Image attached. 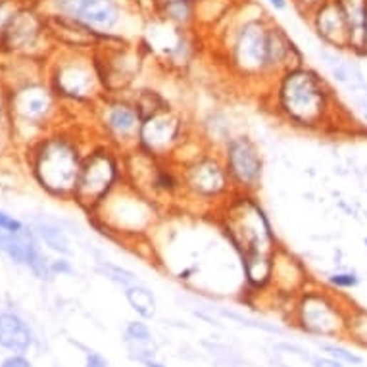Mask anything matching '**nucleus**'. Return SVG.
Here are the masks:
<instances>
[{
	"label": "nucleus",
	"instance_id": "7c9ffc66",
	"mask_svg": "<svg viewBox=\"0 0 367 367\" xmlns=\"http://www.w3.org/2000/svg\"><path fill=\"white\" fill-rule=\"evenodd\" d=\"M125 336H127V342H129V344H133L135 350H139L140 354H145V360H148V358L153 356L150 352H148V346L154 342V335H153V331H150V327H148L145 321L135 319V321L127 323Z\"/></svg>",
	"mask_w": 367,
	"mask_h": 367
},
{
	"label": "nucleus",
	"instance_id": "6ab92c4d",
	"mask_svg": "<svg viewBox=\"0 0 367 367\" xmlns=\"http://www.w3.org/2000/svg\"><path fill=\"white\" fill-rule=\"evenodd\" d=\"M45 29L46 24H43L35 14L29 10H19V12H14L8 26L4 27L2 38L12 51H27L35 46L41 37V31Z\"/></svg>",
	"mask_w": 367,
	"mask_h": 367
},
{
	"label": "nucleus",
	"instance_id": "dca6fc26",
	"mask_svg": "<svg viewBox=\"0 0 367 367\" xmlns=\"http://www.w3.org/2000/svg\"><path fill=\"white\" fill-rule=\"evenodd\" d=\"M12 114L26 125L45 123L54 112V91L41 83H26L12 95Z\"/></svg>",
	"mask_w": 367,
	"mask_h": 367
},
{
	"label": "nucleus",
	"instance_id": "f257e3e1",
	"mask_svg": "<svg viewBox=\"0 0 367 367\" xmlns=\"http://www.w3.org/2000/svg\"><path fill=\"white\" fill-rule=\"evenodd\" d=\"M264 104L279 121L300 131L319 133L346 123L329 81L306 63L275 77L264 91Z\"/></svg>",
	"mask_w": 367,
	"mask_h": 367
},
{
	"label": "nucleus",
	"instance_id": "9d476101",
	"mask_svg": "<svg viewBox=\"0 0 367 367\" xmlns=\"http://www.w3.org/2000/svg\"><path fill=\"white\" fill-rule=\"evenodd\" d=\"M146 52L140 41L100 46L91 52L104 95H127L135 89V83L145 71Z\"/></svg>",
	"mask_w": 367,
	"mask_h": 367
},
{
	"label": "nucleus",
	"instance_id": "bb28decb",
	"mask_svg": "<svg viewBox=\"0 0 367 367\" xmlns=\"http://www.w3.org/2000/svg\"><path fill=\"white\" fill-rule=\"evenodd\" d=\"M331 79L342 89H348L350 93L367 89L366 76L361 71L360 63L352 60V58H341L338 63H335L331 68Z\"/></svg>",
	"mask_w": 367,
	"mask_h": 367
},
{
	"label": "nucleus",
	"instance_id": "c756f323",
	"mask_svg": "<svg viewBox=\"0 0 367 367\" xmlns=\"http://www.w3.org/2000/svg\"><path fill=\"white\" fill-rule=\"evenodd\" d=\"M96 272L100 273L102 277L110 281L112 285L120 286V289H127V286L139 283V277L137 273L127 269V267L120 266V264H114L110 260H98L96 262Z\"/></svg>",
	"mask_w": 367,
	"mask_h": 367
},
{
	"label": "nucleus",
	"instance_id": "39448f33",
	"mask_svg": "<svg viewBox=\"0 0 367 367\" xmlns=\"http://www.w3.org/2000/svg\"><path fill=\"white\" fill-rule=\"evenodd\" d=\"M127 183L125 154L104 140L85 150L73 198L83 210L95 212Z\"/></svg>",
	"mask_w": 367,
	"mask_h": 367
},
{
	"label": "nucleus",
	"instance_id": "6e6552de",
	"mask_svg": "<svg viewBox=\"0 0 367 367\" xmlns=\"http://www.w3.org/2000/svg\"><path fill=\"white\" fill-rule=\"evenodd\" d=\"M52 6L54 14L76 19L104 38H133L139 16V8L127 0H52Z\"/></svg>",
	"mask_w": 367,
	"mask_h": 367
},
{
	"label": "nucleus",
	"instance_id": "72a5a7b5",
	"mask_svg": "<svg viewBox=\"0 0 367 367\" xmlns=\"http://www.w3.org/2000/svg\"><path fill=\"white\" fill-rule=\"evenodd\" d=\"M321 350L331 358H335L336 361L344 363V366H361L363 363L361 356H358L346 346H342V344H336V342H321Z\"/></svg>",
	"mask_w": 367,
	"mask_h": 367
},
{
	"label": "nucleus",
	"instance_id": "412c9836",
	"mask_svg": "<svg viewBox=\"0 0 367 367\" xmlns=\"http://www.w3.org/2000/svg\"><path fill=\"white\" fill-rule=\"evenodd\" d=\"M0 252L8 256L14 264L29 267V264L35 260V256L41 252L37 247V234L29 227L16 234L0 231Z\"/></svg>",
	"mask_w": 367,
	"mask_h": 367
},
{
	"label": "nucleus",
	"instance_id": "f704fd0d",
	"mask_svg": "<svg viewBox=\"0 0 367 367\" xmlns=\"http://www.w3.org/2000/svg\"><path fill=\"white\" fill-rule=\"evenodd\" d=\"M360 273L358 272H335L327 275V283L336 291H352L360 285Z\"/></svg>",
	"mask_w": 367,
	"mask_h": 367
},
{
	"label": "nucleus",
	"instance_id": "09e8293b",
	"mask_svg": "<svg viewBox=\"0 0 367 367\" xmlns=\"http://www.w3.org/2000/svg\"><path fill=\"white\" fill-rule=\"evenodd\" d=\"M363 244H366V247H367V237H366V239H363Z\"/></svg>",
	"mask_w": 367,
	"mask_h": 367
},
{
	"label": "nucleus",
	"instance_id": "49530a36",
	"mask_svg": "<svg viewBox=\"0 0 367 367\" xmlns=\"http://www.w3.org/2000/svg\"><path fill=\"white\" fill-rule=\"evenodd\" d=\"M143 363H145L146 367H165L164 363H160V361L153 360V358H148V360H145V361H143Z\"/></svg>",
	"mask_w": 367,
	"mask_h": 367
},
{
	"label": "nucleus",
	"instance_id": "20e7f679",
	"mask_svg": "<svg viewBox=\"0 0 367 367\" xmlns=\"http://www.w3.org/2000/svg\"><path fill=\"white\" fill-rule=\"evenodd\" d=\"M95 225L114 241L143 239L156 225L160 204L135 189L133 185H121L100 208L91 212Z\"/></svg>",
	"mask_w": 367,
	"mask_h": 367
},
{
	"label": "nucleus",
	"instance_id": "37998d69",
	"mask_svg": "<svg viewBox=\"0 0 367 367\" xmlns=\"http://www.w3.org/2000/svg\"><path fill=\"white\" fill-rule=\"evenodd\" d=\"M266 2H267V6L277 14H285L292 4L291 0H266Z\"/></svg>",
	"mask_w": 367,
	"mask_h": 367
},
{
	"label": "nucleus",
	"instance_id": "423d86ee",
	"mask_svg": "<svg viewBox=\"0 0 367 367\" xmlns=\"http://www.w3.org/2000/svg\"><path fill=\"white\" fill-rule=\"evenodd\" d=\"M83 156L85 150L79 140L68 135L43 139L33 160V173L37 183L54 197L73 198Z\"/></svg>",
	"mask_w": 367,
	"mask_h": 367
},
{
	"label": "nucleus",
	"instance_id": "4be33fe9",
	"mask_svg": "<svg viewBox=\"0 0 367 367\" xmlns=\"http://www.w3.org/2000/svg\"><path fill=\"white\" fill-rule=\"evenodd\" d=\"M33 344V335L29 325L16 314H0V346L2 348L24 354Z\"/></svg>",
	"mask_w": 367,
	"mask_h": 367
},
{
	"label": "nucleus",
	"instance_id": "aec40b11",
	"mask_svg": "<svg viewBox=\"0 0 367 367\" xmlns=\"http://www.w3.org/2000/svg\"><path fill=\"white\" fill-rule=\"evenodd\" d=\"M242 277L250 292H266L273 286V258L275 252H248L239 256Z\"/></svg>",
	"mask_w": 367,
	"mask_h": 367
},
{
	"label": "nucleus",
	"instance_id": "1a4fd4ad",
	"mask_svg": "<svg viewBox=\"0 0 367 367\" xmlns=\"http://www.w3.org/2000/svg\"><path fill=\"white\" fill-rule=\"evenodd\" d=\"M348 302L331 291L306 286L294 298V321L300 329L314 336L336 338L346 333V317L350 310Z\"/></svg>",
	"mask_w": 367,
	"mask_h": 367
},
{
	"label": "nucleus",
	"instance_id": "c9c22d12",
	"mask_svg": "<svg viewBox=\"0 0 367 367\" xmlns=\"http://www.w3.org/2000/svg\"><path fill=\"white\" fill-rule=\"evenodd\" d=\"M26 229V225L19 222L18 217H14V215H10L8 212H2L0 210V231L2 233H21Z\"/></svg>",
	"mask_w": 367,
	"mask_h": 367
},
{
	"label": "nucleus",
	"instance_id": "a18cd8bd",
	"mask_svg": "<svg viewBox=\"0 0 367 367\" xmlns=\"http://www.w3.org/2000/svg\"><path fill=\"white\" fill-rule=\"evenodd\" d=\"M0 123H6V102L2 95H0Z\"/></svg>",
	"mask_w": 367,
	"mask_h": 367
},
{
	"label": "nucleus",
	"instance_id": "f8f14e48",
	"mask_svg": "<svg viewBox=\"0 0 367 367\" xmlns=\"http://www.w3.org/2000/svg\"><path fill=\"white\" fill-rule=\"evenodd\" d=\"M192 135L187 115L177 108L145 118L140 123L135 150L158 160H171L179 146Z\"/></svg>",
	"mask_w": 367,
	"mask_h": 367
},
{
	"label": "nucleus",
	"instance_id": "a878e982",
	"mask_svg": "<svg viewBox=\"0 0 367 367\" xmlns=\"http://www.w3.org/2000/svg\"><path fill=\"white\" fill-rule=\"evenodd\" d=\"M33 231L37 234L38 241L45 242L46 248L56 252L58 256H70L71 254L70 237L60 223L46 219V217H38L37 222L33 223Z\"/></svg>",
	"mask_w": 367,
	"mask_h": 367
},
{
	"label": "nucleus",
	"instance_id": "de8ad7c7",
	"mask_svg": "<svg viewBox=\"0 0 367 367\" xmlns=\"http://www.w3.org/2000/svg\"><path fill=\"white\" fill-rule=\"evenodd\" d=\"M150 2V8L158 6V4H164V2H170V0H148Z\"/></svg>",
	"mask_w": 367,
	"mask_h": 367
},
{
	"label": "nucleus",
	"instance_id": "58836bf2",
	"mask_svg": "<svg viewBox=\"0 0 367 367\" xmlns=\"http://www.w3.org/2000/svg\"><path fill=\"white\" fill-rule=\"evenodd\" d=\"M354 96H356V108H358V112H360L363 125L367 127V89L358 91V93H354Z\"/></svg>",
	"mask_w": 367,
	"mask_h": 367
},
{
	"label": "nucleus",
	"instance_id": "0eeeda50",
	"mask_svg": "<svg viewBox=\"0 0 367 367\" xmlns=\"http://www.w3.org/2000/svg\"><path fill=\"white\" fill-rule=\"evenodd\" d=\"M179 170L183 181V200L189 204L217 212L234 195L219 150L206 148L189 162L179 164Z\"/></svg>",
	"mask_w": 367,
	"mask_h": 367
},
{
	"label": "nucleus",
	"instance_id": "e433bc0d",
	"mask_svg": "<svg viewBox=\"0 0 367 367\" xmlns=\"http://www.w3.org/2000/svg\"><path fill=\"white\" fill-rule=\"evenodd\" d=\"M51 269L54 275H76V267L68 258L58 256L56 260L51 262Z\"/></svg>",
	"mask_w": 367,
	"mask_h": 367
},
{
	"label": "nucleus",
	"instance_id": "f03ea898",
	"mask_svg": "<svg viewBox=\"0 0 367 367\" xmlns=\"http://www.w3.org/2000/svg\"><path fill=\"white\" fill-rule=\"evenodd\" d=\"M248 2H244V16L241 6L225 21L219 38L223 41V58L229 73L239 81L262 87V93L272 83L267 70V33L273 19L260 6L248 14Z\"/></svg>",
	"mask_w": 367,
	"mask_h": 367
},
{
	"label": "nucleus",
	"instance_id": "393cba45",
	"mask_svg": "<svg viewBox=\"0 0 367 367\" xmlns=\"http://www.w3.org/2000/svg\"><path fill=\"white\" fill-rule=\"evenodd\" d=\"M233 135H237L233 131V125H231V118H229L225 112L222 110H214L210 112L202 121V140L210 148L214 150H219L225 143H227Z\"/></svg>",
	"mask_w": 367,
	"mask_h": 367
},
{
	"label": "nucleus",
	"instance_id": "c03bdc74",
	"mask_svg": "<svg viewBox=\"0 0 367 367\" xmlns=\"http://www.w3.org/2000/svg\"><path fill=\"white\" fill-rule=\"evenodd\" d=\"M0 367H33V366H31V361L26 360L24 356H12V358H8V360Z\"/></svg>",
	"mask_w": 367,
	"mask_h": 367
},
{
	"label": "nucleus",
	"instance_id": "c85d7f7f",
	"mask_svg": "<svg viewBox=\"0 0 367 367\" xmlns=\"http://www.w3.org/2000/svg\"><path fill=\"white\" fill-rule=\"evenodd\" d=\"M129 96L133 98L135 106L139 110L140 118H150L154 114H160L167 108H171V102L165 98L160 91L150 89V87H140V89H133L129 93Z\"/></svg>",
	"mask_w": 367,
	"mask_h": 367
},
{
	"label": "nucleus",
	"instance_id": "5701e85b",
	"mask_svg": "<svg viewBox=\"0 0 367 367\" xmlns=\"http://www.w3.org/2000/svg\"><path fill=\"white\" fill-rule=\"evenodd\" d=\"M244 0H197V27L202 31L225 26Z\"/></svg>",
	"mask_w": 367,
	"mask_h": 367
},
{
	"label": "nucleus",
	"instance_id": "2eb2a0df",
	"mask_svg": "<svg viewBox=\"0 0 367 367\" xmlns=\"http://www.w3.org/2000/svg\"><path fill=\"white\" fill-rule=\"evenodd\" d=\"M311 31L325 48L336 52L354 51V33L346 14L342 12L336 0H325L308 16Z\"/></svg>",
	"mask_w": 367,
	"mask_h": 367
},
{
	"label": "nucleus",
	"instance_id": "79ce46f5",
	"mask_svg": "<svg viewBox=\"0 0 367 367\" xmlns=\"http://www.w3.org/2000/svg\"><path fill=\"white\" fill-rule=\"evenodd\" d=\"M85 367H110L108 360L98 352H89L87 360H85Z\"/></svg>",
	"mask_w": 367,
	"mask_h": 367
},
{
	"label": "nucleus",
	"instance_id": "2f4dec72",
	"mask_svg": "<svg viewBox=\"0 0 367 367\" xmlns=\"http://www.w3.org/2000/svg\"><path fill=\"white\" fill-rule=\"evenodd\" d=\"M344 336H348L352 342L367 348V310L358 308V306H350Z\"/></svg>",
	"mask_w": 367,
	"mask_h": 367
},
{
	"label": "nucleus",
	"instance_id": "a19ab883",
	"mask_svg": "<svg viewBox=\"0 0 367 367\" xmlns=\"http://www.w3.org/2000/svg\"><path fill=\"white\" fill-rule=\"evenodd\" d=\"M354 54L356 56H367V10L366 16H363V24H361L360 43H358V48H356Z\"/></svg>",
	"mask_w": 367,
	"mask_h": 367
},
{
	"label": "nucleus",
	"instance_id": "7ed1b4c3",
	"mask_svg": "<svg viewBox=\"0 0 367 367\" xmlns=\"http://www.w3.org/2000/svg\"><path fill=\"white\" fill-rule=\"evenodd\" d=\"M215 214L219 215V225L229 244L239 256L248 252L272 254L279 248L272 219L256 195L234 192Z\"/></svg>",
	"mask_w": 367,
	"mask_h": 367
},
{
	"label": "nucleus",
	"instance_id": "ddd939ff",
	"mask_svg": "<svg viewBox=\"0 0 367 367\" xmlns=\"http://www.w3.org/2000/svg\"><path fill=\"white\" fill-rule=\"evenodd\" d=\"M234 192L256 195L264 181V156L250 135L237 133L219 148Z\"/></svg>",
	"mask_w": 367,
	"mask_h": 367
},
{
	"label": "nucleus",
	"instance_id": "ea45409f",
	"mask_svg": "<svg viewBox=\"0 0 367 367\" xmlns=\"http://www.w3.org/2000/svg\"><path fill=\"white\" fill-rule=\"evenodd\" d=\"M311 367H344V363L336 361L331 356H311Z\"/></svg>",
	"mask_w": 367,
	"mask_h": 367
},
{
	"label": "nucleus",
	"instance_id": "f3484780",
	"mask_svg": "<svg viewBox=\"0 0 367 367\" xmlns=\"http://www.w3.org/2000/svg\"><path fill=\"white\" fill-rule=\"evenodd\" d=\"M310 283V272L304 262L289 252L283 244H279L273 258V286L279 294L296 298Z\"/></svg>",
	"mask_w": 367,
	"mask_h": 367
},
{
	"label": "nucleus",
	"instance_id": "8fccbe9b",
	"mask_svg": "<svg viewBox=\"0 0 367 367\" xmlns=\"http://www.w3.org/2000/svg\"><path fill=\"white\" fill-rule=\"evenodd\" d=\"M195 2H197V0H195Z\"/></svg>",
	"mask_w": 367,
	"mask_h": 367
},
{
	"label": "nucleus",
	"instance_id": "4468645a",
	"mask_svg": "<svg viewBox=\"0 0 367 367\" xmlns=\"http://www.w3.org/2000/svg\"><path fill=\"white\" fill-rule=\"evenodd\" d=\"M52 87H54V95L77 104H91L93 108L104 96L91 52L85 54L77 52L58 63L52 77Z\"/></svg>",
	"mask_w": 367,
	"mask_h": 367
},
{
	"label": "nucleus",
	"instance_id": "4c0bfd02",
	"mask_svg": "<svg viewBox=\"0 0 367 367\" xmlns=\"http://www.w3.org/2000/svg\"><path fill=\"white\" fill-rule=\"evenodd\" d=\"M292 6L296 8L298 14L300 16H304V18H308L314 10H316L321 2H325V0H291Z\"/></svg>",
	"mask_w": 367,
	"mask_h": 367
},
{
	"label": "nucleus",
	"instance_id": "b1692460",
	"mask_svg": "<svg viewBox=\"0 0 367 367\" xmlns=\"http://www.w3.org/2000/svg\"><path fill=\"white\" fill-rule=\"evenodd\" d=\"M156 18L179 29H197V2L195 0H170L150 8Z\"/></svg>",
	"mask_w": 367,
	"mask_h": 367
},
{
	"label": "nucleus",
	"instance_id": "473e14b6",
	"mask_svg": "<svg viewBox=\"0 0 367 367\" xmlns=\"http://www.w3.org/2000/svg\"><path fill=\"white\" fill-rule=\"evenodd\" d=\"M336 2L342 8V12L346 14L350 27H352V33H354V51H352V54H354L356 48H358V43H360V31L367 10V0H336Z\"/></svg>",
	"mask_w": 367,
	"mask_h": 367
},
{
	"label": "nucleus",
	"instance_id": "cd10ccee",
	"mask_svg": "<svg viewBox=\"0 0 367 367\" xmlns=\"http://www.w3.org/2000/svg\"><path fill=\"white\" fill-rule=\"evenodd\" d=\"M123 296L140 319H153L156 316V310H158L156 294L143 283H135V285L123 289Z\"/></svg>",
	"mask_w": 367,
	"mask_h": 367
},
{
	"label": "nucleus",
	"instance_id": "a211bd4d",
	"mask_svg": "<svg viewBox=\"0 0 367 367\" xmlns=\"http://www.w3.org/2000/svg\"><path fill=\"white\" fill-rule=\"evenodd\" d=\"M304 52L298 48L294 38L283 27L272 21L267 33V70L272 81L283 71L304 66Z\"/></svg>",
	"mask_w": 367,
	"mask_h": 367
},
{
	"label": "nucleus",
	"instance_id": "9b49d317",
	"mask_svg": "<svg viewBox=\"0 0 367 367\" xmlns=\"http://www.w3.org/2000/svg\"><path fill=\"white\" fill-rule=\"evenodd\" d=\"M95 120L100 140L112 145L123 154L133 150L143 118L129 93L102 96L95 106Z\"/></svg>",
	"mask_w": 367,
	"mask_h": 367
}]
</instances>
